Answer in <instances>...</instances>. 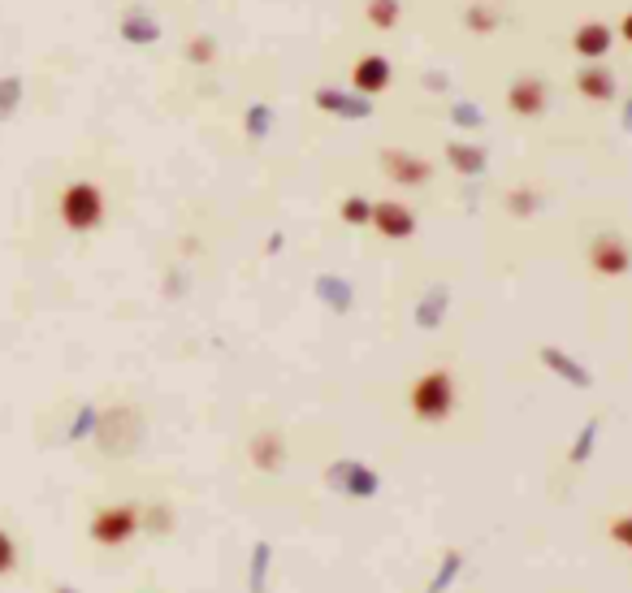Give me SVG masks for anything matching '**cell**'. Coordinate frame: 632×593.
Returning a JSON list of instances; mask_svg holds the SVG:
<instances>
[{
	"mask_svg": "<svg viewBox=\"0 0 632 593\" xmlns=\"http://www.w3.org/2000/svg\"><path fill=\"white\" fill-rule=\"evenodd\" d=\"M52 217H57V226L65 234H74V239H91V234H100L109 226V191H104V182L78 174V178H65L57 195H52Z\"/></svg>",
	"mask_w": 632,
	"mask_h": 593,
	"instance_id": "cell-1",
	"label": "cell"
},
{
	"mask_svg": "<svg viewBox=\"0 0 632 593\" xmlns=\"http://www.w3.org/2000/svg\"><path fill=\"white\" fill-rule=\"evenodd\" d=\"M143 516H148V507L135 503V498L96 503L87 511L83 537H87V546H96V550H126L143 533Z\"/></svg>",
	"mask_w": 632,
	"mask_h": 593,
	"instance_id": "cell-2",
	"label": "cell"
},
{
	"mask_svg": "<svg viewBox=\"0 0 632 593\" xmlns=\"http://www.w3.org/2000/svg\"><path fill=\"white\" fill-rule=\"evenodd\" d=\"M455 403H459V386H455L451 368H429L407 390V407H412V416L420 425H442L455 412Z\"/></svg>",
	"mask_w": 632,
	"mask_h": 593,
	"instance_id": "cell-3",
	"label": "cell"
},
{
	"mask_svg": "<svg viewBox=\"0 0 632 593\" xmlns=\"http://www.w3.org/2000/svg\"><path fill=\"white\" fill-rule=\"evenodd\" d=\"M91 442H96L104 455H126L130 446L139 442V416L130 412V407H109V412H100L96 425H91Z\"/></svg>",
	"mask_w": 632,
	"mask_h": 593,
	"instance_id": "cell-4",
	"label": "cell"
},
{
	"mask_svg": "<svg viewBox=\"0 0 632 593\" xmlns=\"http://www.w3.org/2000/svg\"><path fill=\"white\" fill-rule=\"evenodd\" d=\"M589 265H594V273H602V278H620V273L632 269V252L620 234H602V239H594V247H589Z\"/></svg>",
	"mask_w": 632,
	"mask_h": 593,
	"instance_id": "cell-5",
	"label": "cell"
},
{
	"mask_svg": "<svg viewBox=\"0 0 632 593\" xmlns=\"http://www.w3.org/2000/svg\"><path fill=\"white\" fill-rule=\"evenodd\" d=\"M381 239H412L416 234V217H412V208L399 204V200H381L373 204V221H368Z\"/></svg>",
	"mask_w": 632,
	"mask_h": 593,
	"instance_id": "cell-6",
	"label": "cell"
},
{
	"mask_svg": "<svg viewBox=\"0 0 632 593\" xmlns=\"http://www.w3.org/2000/svg\"><path fill=\"white\" fill-rule=\"evenodd\" d=\"M26 568V555H22V537L18 529L0 516V581H18Z\"/></svg>",
	"mask_w": 632,
	"mask_h": 593,
	"instance_id": "cell-7",
	"label": "cell"
},
{
	"mask_svg": "<svg viewBox=\"0 0 632 593\" xmlns=\"http://www.w3.org/2000/svg\"><path fill=\"white\" fill-rule=\"evenodd\" d=\"M507 104H511V113H516V117H537L546 109V87L537 83V78H520V83H511Z\"/></svg>",
	"mask_w": 632,
	"mask_h": 593,
	"instance_id": "cell-8",
	"label": "cell"
},
{
	"mask_svg": "<svg viewBox=\"0 0 632 593\" xmlns=\"http://www.w3.org/2000/svg\"><path fill=\"white\" fill-rule=\"evenodd\" d=\"M355 91H364V96H377V91H386L390 87V78H394V70H390V61L386 57H364L360 65H355Z\"/></svg>",
	"mask_w": 632,
	"mask_h": 593,
	"instance_id": "cell-9",
	"label": "cell"
},
{
	"mask_svg": "<svg viewBox=\"0 0 632 593\" xmlns=\"http://www.w3.org/2000/svg\"><path fill=\"white\" fill-rule=\"evenodd\" d=\"M572 48L581 52L585 61H602V57H607V48H611V31L602 22H581V31H576Z\"/></svg>",
	"mask_w": 632,
	"mask_h": 593,
	"instance_id": "cell-10",
	"label": "cell"
},
{
	"mask_svg": "<svg viewBox=\"0 0 632 593\" xmlns=\"http://www.w3.org/2000/svg\"><path fill=\"white\" fill-rule=\"evenodd\" d=\"M381 161H386V174H390L394 182H403V187H420V182H429V165H425V161H416V156L386 152Z\"/></svg>",
	"mask_w": 632,
	"mask_h": 593,
	"instance_id": "cell-11",
	"label": "cell"
},
{
	"mask_svg": "<svg viewBox=\"0 0 632 593\" xmlns=\"http://www.w3.org/2000/svg\"><path fill=\"white\" fill-rule=\"evenodd\" d=\"M576 87H581V96H589V100H611L615 96V78L602 70V65H589V70L576 78Z\"/></svg>",
	"mask_w": 632,
	"mask_h": 593,
	"instance_id": "cell-12",
	"label": "cell"
},
{
	"mask_svg": "<svg viewBox=\"0 0 632 593\" xmlns=\"http://www.w3.org/2000/svg\"><path fill=\"white\" fill-rule=\"evenodd\" d=\"M252 459H256V468L278 472L282 468V442H278V433H260V438L252 442Z\"/></svg>",
	"mask_w": 632,
	"mask_h": 593,
	"instance_id": "cell-13",
	"label": "cell"
},
{
	"mask_svg": "<svg viewBox=\"0 0 632 593\" xmlns=\"http://www.w3.org/2000/svg\"><path fill=\"white\" fill-rule=\"evenodd\" d=\"M18 104H22V78H18V74L0 78V122H9Z\"/></svg>",
	"mask_w": 632,
	"mask_h": 593,
	"instance_id": "cell-14",
	"label": "cell"
},
{
	"mask_svg": "<svg viewBox=\"0 0 632 593\" xmlns=\"http://www.w3.org/2000/svg\"><path fill=\"white\" fill-rule=\"evenodd\" d=\"M368 18L377 22V31H390V26L399 22V0H373V9H368Z\"/></svg>",
	"mask_w": 632,
	"mask_h": 593,
	"instance_id": "cell-15",
	"label": "cell"
},
{
	"mask_svg": "<svg viewBox=\"0 0 632 593\" xmlns=\"http://www.w3.org/2000/svg\"><path fill=\"white\" fill-rule=\"evenodd\" d=\"M342 221H347V226H368V221H373V204H364L360 195H351V200L342 204Z\"/></svg>",
	"mask_w": 632,
	"mask_h": 593,
	"instance_id": "cell-16",
	"label": "cell"
},
{
	"mask_svg": "<svg viewBox=\"0 0 632 593\" xmlns=\"http://www.w3.org/2000/svg\"><path fill=\"white\" fill-rule=\"evenodd\" d=\"M607 537H611L615 546L632 550V511H624V516H615V520L607 524Z\"/></svg>",
	"mask_w": 632,
	"mask_h": 593,
	"instance_id": "cell-17",
	"label": "cell"
},
{
	"mask_svg": "<svg viewBox=\"0 0 632 593\" xmlns=\"http://www.w3.org/2000/svg\"><path fill=\"white\" fill-rule=\"evenodd\" d=\"M451 161H455V169H468V174H477L485 156H481V152H472V148H459V143H451Z\"/></svg>",
	"mask_w": 632,
	"mask_h": 593,
	"instance_id": "cell-18",
	"label": "cell"
},
{
	"mask_svg": "<svg viewBox=\"0 0 632 593\" xmlns=\"http://www.w3.org/2000/svg\"><path fill=\"white\" fill-rule=\"evenodd\" d=\"M624 39H628V44H632V13H628V18H624Z\"/></svg>",
	"mask_w": 632,
	"mask_h": 593,
	"instance_id": "cell-19",
	"label": "cell"
}]
</instances>
